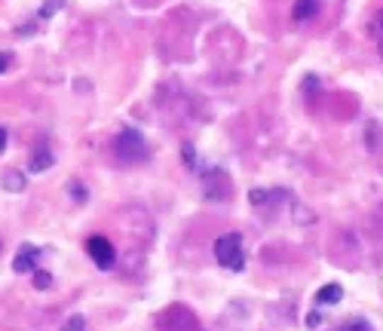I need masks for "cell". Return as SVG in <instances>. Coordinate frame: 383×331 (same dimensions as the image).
<instances>
[{"instance_id":"18","label":"cell","mask_w":383,"mask_h":331,"mask_svg":"<svg viewBox=\"0 0 383 331\" xmlns=\"http://www.w3.org/2000/svg\"><path fill=\"white\" fill-rule=\"evenodd\" d=\"M9 59H13V55H9V52H4V55H0V71H6V64H9Z\"/></svg>"},{"instance_id":"11","label":"cell","mask_w":383,"mask_h":331,"mask_svg":"<svg viewBox=\"0 0 383 331\" xmlns=\"http://www.w3.org/2000/svg\"><path fill=\"white\" fill-rule=\"evenodd\" d=\"M31 276H34V279H31V282H34V289H40V291H46V289L52 285V276L46 273V270H34Z\"/></svg>"},{"instance_id":"9","label":"cell","mask_w":383,"mask_h":331,"mask_svg":"<svg viewBox=\"0 0 383 331\" xmlns=\"http://www.w3.org/2000/svg\"><path fill=\"white\" fill-rule=\"evenodd\" d=\"M4 187L13 190V193H22L25 190V175L22 172H6L4 175Z\"/></svg>"},{"instance_id":"5","label":"cell","mask_w":383,"mask_h":331,"mask_svg":"<svg viewBox=\"0 0 383 331\" xmlns=\"http://www.w3.org/2000/svg\"><path fill=\"white\" fill-rule=\"evenodd\" d=\"M37 261H40V248L31 245V243H25V245L16 252V257H13V270H16V273H34Z\"/></svg>"},{"instance_id":"16","label":"cell","mask_w":383,"mask_h":331,"mask_svg":"<svg viewBox=\"0 0 383 331\" xmlns=\"http://www.w3.org/2000/svg\"><path fill=\"white\" fill-rule=\"evenodd\" d=\"M6 141H9V132H6V129H4V126H0V153H4V151H6Z\"/></svg>"},{"instance_id":"6","label":"cell","mask_w":383,"mask_h":331,"mask_svg":"<svg viewBox=\"0 0 383 331\" xmlns=\"http://www.w3.org/2000/svg\"><path fill=\"white\" fill-rule=\"evenodd\" d=\"M52 163H55L52 151H50L46 144H40V147H34V151H31V156H28V172H31V175H40V172H46V169H52Z\"/></svg>"},{"instance_id":"12","label":"cell","mask_w":383,"mask_h":331,"mask_svg":"<svg viewBox=\"0 0 383 331\" xmlns=\"http://www.w3.org/2000/svg\"><path fill=\"white\" fill-rule=\"evenodd\" d=\"M62 6H64V0H43V6H40V18L55 16V9H62Z\"/></svg>"},{"instance_id":"13","label":"cell","mask_w":383,"mask_h":331,"mask_svg":"<svg viewBox=\"0 0 383 331\" xmlns=\"http://www.w3.org/2000/svg\"><path fill=\"white\" fill-rule=\"evenodd\" d=\"M62 331H86V319H83V316H71L68 322H64Z\"/></svg>"},{"instance_id":"4","label":"cell","mask_w":383,"mask_h":331,"mask_svg":"<svg viewBox=\"0 0 383 331\" xmlns=\"http://www.w3.org/2000/svg\"><path fill=\"white\" fill-rule=\"evenodd\" d=\"M202 193H205V199H212V202H221V199H227L233 187H230V178L224 175L221 169H212V172H205V181H202Z\"/></svg>"},{"instance_id":"10","label":"cell","mask_w":383,"mask_h":331,"mask_svg":"<svg viewBox=\"0 0 383 331\" xmlns=\"http://www.w3.org/2000/svg\"><path fill=\"white\" fill-rule=\"evenodd\" d=\"M334 331H375V328H371L368 319H347V322H341Z\"/></svg>"},{"instance_id":"15","label":"cell","mask_w":383,"mask_h":331,"mask_svg":"<svg viewBox=\"0 0 383 331\" xmlns=\"http://www.w3.org/2000/svg\"><path fill=\"white\" fill-rule=\"evenodd\" d=\"M375 34H377V40H383V9H380L377 18H375Z\"/></svg>"},{"instance_id":"14","label":"cell","mask_w":383,"mask_h":331,"mask_svg":"<svg viewBox=\"0 0 383 331\" xmlns=\"http://www.w3.org/2000/svg\"><path fill=\"white\" fill-rule=\"evenodd\" d=\"M181 151H184V163H188V166H190V169H193V166H196V156H193V147H190V144H184V147H181Z\"/></svg>"},{"instance_id":"2","label":"cell","mask_w":383,"mask_h":331,"mask_svg":"<svg viewBox=\"0 0 383 331\" xmlns=\"http://www.w3.org/2000/svg\"><path fill=\"white\" fill-rule=\"evenodd\" d=\"M114 153L123 163H144L151 151H147V141L138 129H123V132L114 138Z\"/></svg>"},{"instance_id":"8","label":"cell","mask_w":383,"mask_h":331,"mask_svg":"<svg viewBox=\"0 0 383 331\" xmlns=\"http://www.w3.org/2000/svg\"><path fill=\"white\" fill-rule=\"evenodd\" d=\"M341 301H343V289L338 282H328L316 291V307H334V303H341Z\"/></svg>"},{"instance_id":"17","label":"cell","mask_w":383,"mask_h":331,"mask_svg":"<svg viewBox=\"0 0 383 331\" xmlns=\"http://www.w3.org/2000/svg\"><path fill=\"white\" fill-rule=\"evenodd\" d=\"M319 322H322V316H319V313H310V316H307V325H319Z\"/></svg>"},{"instance_id":"7","label":"cell","mask_w":383,"mask_h":331,"mask_svg":"<svg viewBox=\"0 0 383 331\" xmlns=\"http://www.w3.org/2000/svg\"><path fill=\"white\" fill-rule=\"evenodd\" d=\"M322 9V0H295V9H292V18L297 25L301 22H310V18L319 16Z\"/></svg>"},{"instance_id":"1","label":"cell","mask_w":383,"mask_h":331,"mask_svg":"<svg viewBox=\"0 0 383 331\" xmlns=\"http://www.w3.org/2000/svg\"><path fill=\"white\" fill-rule=\"evenodd\" d=\"M215 257L224 270H246V252H242V236L239 233H224L215 239Z\"/></svg>"},{"instance_id":"3","label":"cell","mask_w":383,"mask_h":331,"mask_svg":"<svg viewBox=\"0 0 383 331\" xmlns=\"http://www.w3.org/2000/svg\"><path fill=\"white\" fill-rule=\"evenodd\" d=\"M86 252H89L92 264H96L98 270H110V267L117 264V252H114V245H110L108 236H89L86 239Z\"/></svg>"}]
</instances>
